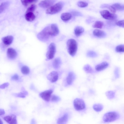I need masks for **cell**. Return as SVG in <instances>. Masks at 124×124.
<instances>
[{
	"mask_svg": "<svg viewBox=\"0 0 124 124\" xmlns=\"http://www.w3.org/2000/svg\"><path fill=\"white\" fill-rule=\"evenodd\" d=\"M58 27L55 24H52L45 27L37 35L38 39L43 42L47 41L50 38L55 36L59 34Z\"/></svg>",
	"mask_w": 124,
	"mask_h": 124,
	"instance_id": "cell-1",
	"label": "cell"
},
{
	"mask_svg": "<svg viewBox=\"0 0 124 124\" xmlns=\"http://www.w3.org/2000/svg\"><path fill=\"white\" fill-rule=\"evenodd\" d=\"M67 47L68 52L72 56L76 54L77 49V44L76 41L73 39H69L67 42Z\"/></svg>",
	"mask_w": 124,
	"mask_h": 124,
	"instance_id": "cell-2",
	"label": "cell"
},
{
	"mask_svg": "<svg viewBox=\"0 0 124 124\" xmlns=\"http://www.w3.org/2000/svg\"><path fill=\"white\" fill-rule=\"evenodd\" d=\"M120 117L119 114L115 111H111L105 113L103 117V120L105 122L114 121L118 119Z\"/></svg>",
	"mask_w": 124,
	"mask_h": 124,
	"instance_id": "cell-3",
	"label": "cell"
},
{
	"mask_svg": "<svg viewBox=\"0 0 124 124\" xmlns=\"http://www.w3.org/2000/svg\"><path fill=\"white\" fill-rule=\"evenodd\" d=\"M63 7V4L62 2H58L47 8L46 10V13L51 15L58 13L61 10Z\"/></svg>",
	"mask_w": 124,
	"mask_h": 124,
	"instance_id": "cell-4",
	"label": "cell"
},
{
	"mask_svg": "<svg viewBox=\"0 0 124 124\" xmlns=\"http://www.w3.org/2000/svg\"><path fill=\"white\" fill-rule=\"evenodd\" d=\"M56 51V47L55 44L52 43L49 45L46 54L47 60L53 59L55 55Z\"/></svg>",
	"mask_w": 124,
	"mask_h": 124,
	"instance_id": "cell-5",
	"label": "cell"
},
{
	"mask_svg": "<svg viewBox=\"0 0 124 124\" xmlns=\"http://www.w3.org/2000/svg\"><path fill=\"white\" fill-rule=\"evenodd\" d=\"M73 104L75 109L77 111L82 110L85 107V105L84 101L79 98H76L74 100Z\"/></svg>",
	"mask_w": 124,
	"mask_h": 124,
	"instance_id": "cell-6",
	"label": "cell"
},
{
	"mask_svg": "<svg viewBox=\"0 0 124 124\" xmlns=\"http://www.w3.org/2000/svg\"><path fill=\"white\" fill-rule=\"evenodd\" d=\"M100 13L104 19L109 20H114L116 19L117 16L115 13L110 12L107 10L101 11Z\"/></svg>",
	"mask_w": 124,
	"mask_h": 124,
	"instance_id": "cell-7",
	"label": "cell"
},
{
	"mask_svg": "<svg viewBox=\"0 0 124 124\" xmlns=\"http://www.w3.org/2000/svg\"><path fill=\"white\" fill-rule=\"evenodd\" d=\"M53 91V90L52 89L46 90L40 93L39 95L44 100L46 101H49L50 100L51 94Z\"/></svg>",
	"mask_w": 124,
	"mask_h": 124,
	"instance_id": "cell-8",
	"label": "cell"
},
{
	"mask_svg": "<svg viewBox=\"0 0 124 124\" xmlns=\"http://www.w3.org/2000/svg\"><path fill=\"white\" fill-rule=\"evenodd\" d=\"M47 79L51 82L54 83L58 80V74L57 71H53L47 75Z\"/></svg>",
	"mask_w": 124,
	"mask_h": 124,
	"instance_id": "cell-9",
	"label": "cell"
},
{
	"mask_svg": "<svg viewBox=\"0 0 124 124\" xmlns=\"http://www.w3.org/2000/svg\"><path fill=\"white\" fill-rule=\"evenodd\" d=\"M55 1V0H42L39 3V5L40 7L42 8H49L53 5Z\"/></svg>",
	"mask_w": 124,
	"mask_h": 124,
	"instance_id": "cell-10",
	"label": "cell"
},
{
	"mask_svg": "<svg viewBox=\"0 0 124 124\" xmlns=\"http://www.w3.org/2000/svg\"><path fill=\"white\" fill-rule=\"evenodd\" d=\"M4 119L9 124H17L16 116L14 115L6 116Z\"/></svg>",
	"mask_w": 124,
	"mask_h": 124,
	"instance_id": "cell-11",
	"label": "cell"
},
{
	"mask_svg": "<svg viewBox=\"0 0 124 124\" xmlns=\"http://www.w3.org/2000/svg\"><path fill=\"white\" fill-rule=\"evenodd\" d=\"M7 55L8 58L11 59H13L17 56V53L14 49L9 48L7 50Z\"/></svg>",
	"mask_w": 124,
	"mask_h": 124,
	"instance_id": "cell-12",
	"label": "cell"
},
{
	"mask_svg": "<svg viewBox=\"0 0 124 124\" xmlns=\"http://www.w3.org/2000/svg\"><path fill=\"white\" fill-rule=\"evenodd\" d=\"M76 78L75 74L72 72H70L66 78V81L67 84L69 85H71L75 79Z\"/></svg>",
	"mask_w": 124,
	"mask_h": 124,
	"instance_id": "cell-13",
	"label": "cell"
},
{
	"mask_svg": "<svg viewBox=\"0 0 124 124\" xmlns=\"http://www.w3.org/2000/svg\"><path fill=\"white\" fill-rule=\"evenodd\" d=\"M13 40V37L11 35L5 36L2 38L3 43L7 46L10 45L12 43Z\"/></svg>",
	"mask_w": 124,
	"mask_h": 124,
	"instance_id": "cell-14",
	"label": "cell"
},
{
	"mask_svg": "<svg viewBox=\"0 0 124 124\" xmlns=\"http://www.w3.org/2000/svg\"><path fill=\"white\" fill-rule=\"evenodd\" d=\"M108 65V63L106 62H103L96 66L95 69L97 71H100L107 68Z\"/></svg>",
	"mask_w": 124,
	"mask_h": 124,
	"instance_id": "cell-15",
	"label": "cell"
},
{
	"mask_svg": "<svg viewBox=\"0 0 124 124\" xmlns=\"http://www.w3.org/2000/svg\"><path fill=\"white\" fill-rule=\"evenodd\" d=\"M68 114L65 113L58 119L57 123L58 124H66L68 121Z\"/></svg>",
	"mask_w": 124,
	"mask_h": 124,
	"instance_id": "cell-16",
	"label": "cell"
},
{
	"mask_svg": "<svg viewBox=\"0 0 124 124\" xmlns=\"http://www.w3.org/2000/svg\"><path fill=\"white\" fill-rule=\"evenodd\" d=\"M93 35L99 38H104L106 36V33L104 31L98 29H95L93 31Z\"/></svg>",
	"mask_w": 124,
	"mask_h": 124,
	"instance_id": "cell-17",
	"label": "cell"
},
{
	"mask_svg": "<svg viewBox=\"0 0 124 124\" xmlns=\"http://www.w3.org/2000/svg\"><path fill=\"white\" fill-rule=\"evenodd\" d=\"M61 63V59L59 58H57L54 60L53 62V67L55 69H58L60 67Z\"/></svg>",
	"mask_w": 124,
	"mask_h": 124,
	"instance_id": "cell-18",
	"label": "cell"
},
{
	"mask_svg": "<svg viewBox=\"0 0 124 124\" xmlns=\"http://www.w3.org/2000/svg\"><path fill=\"white\" fill-rule=\"evenodd\" d=\"M25 17L26 20L29 22L33 21L36 18V16L33 13L31 12L26 13Z\"/></svg>",
	"mask_w": 124,
	"mask_h": 124,
	"instance_id": "cell-19",
	"label": "cell"
},
{
	"mask_svg": "<svg viewBox=\"0 0 124 124\" xmlns=\"http://www.w3.org/2000/svg\"><path fill=\"white\" fill-rule=\"evenodd\" d=\"M72 15L71 14L68 12L62 13L61 15V18L63 21H67L71 18Z\"/></svg>",
	"mask_w": 124,
	"mask_h": 124,
	"instance_id": "cell-20",
	"label": "cell"
},
{
	"mask_svg": "<svg viewBox=\"0 0 124 124\" xmlns=\"http://www.w3.org/2000/svg\"><path fill=\"white\" fill-rule=\"evenodd\" d=\"M84 31V28L81 26H77L74 29L75 34L77 37L80 35Z\"/></svg>",
	"mask_w": 124,
	"mask_h": 124,
	"instance_id": "cell-21",
	"label": "cell"
},
{
	"mask_svg": "<svg viewBox=\"0 0 124 124\" xmlns=\"http://www.w3.org/2000/svg\"><path fill=\"white\" fill-rule=\"evenodd\" d=\"M103 105L101 104H95L93 106V108L94 110L97 112L101 111L103 109Z\"/></svg>",
	"mask_w": 124,
	"mask_h": 124,
	"instance_id": "cell-22",
	"label": "cell"
},
{
	"mask_svg": "<svg viewBox=\"0 0 124 124\" xmlns=\"http://www.w3.org/2000/svg\"><path fill=\"white\" fill-rule=\"evenodd\" d=\"M9 5V3L8 2H2L0 5V13L2 12L6 9Z\"/></svg>",
	"mask_w": 124,
	"mask_h": 124,
	"instance_id": "cell-23",
	"label": "cell"
},
{
	"mask_svg": "<svg viewBox=\"0 0 124 124\" xmlns=\"http://www.w3.org/2000/svg\"><path fill=\"white\" fill-rule=\"evenodd\" d=\"M116 10L119 11H122L124 10V5L119 3H115L113 4L112 6Z\"/></svg>",
	"mask_w": 124,
	"mask_h": 124,
	"instance_id": "cell-24",
	"label": "cell"
},
{
	"mask_svg": "<svg viewBox=\"0 0 124 124\" xmlns=\"http://www.w3.org/2000/svg\"><path fill=\"white\" fill-rule=\"evenodd\" d=\"M104 25L103 22L101 21H96L92 25L93 28L101 29Z\"/></svg>",
	"mask_w": 124,
	"mask_h": 124,
	"instance_id": "cell-25",
	"label": "cell"
},
{
	"mask_svg": "<svg viewBox=\"0 0 124 124\" xmlns=\"http://www.w3.org/2000/svg\"><path fill=\"white\" fill-rule=\"evenodd\" d=\"M83 69L87 73H92L94 72L92 67L88 64L85 65Z\"/></svg>",
	"mask_w": 124,
	"mask_h": 124,
	"instance_id": "cell-26",
	"label": "cell"
},
{
	"mask_svg": "<svg viewBox=\"0 0 124 124\" xmlns=\"http://www.w3.org/2000/svg\"><path fill=\"white\" fill-rule=\"evenodd\" d=\"M105 94L108 99L111 100L114 97L115 92L113 91H109L106 92L105 93Z\"/></svg>",
	"mask_w": 124,
	"mask_h": 124,
	"instance_id": "cell-27",
	"label": "cell"
},
{
	"mask_svg": "<svg viewBox=\"0 0 124 124\" xmlns=\"http://www.w3.org/2000/svg\"><path fill=\"white\" fill-rule=\"evenodd\" d=\"M38 1L36 0H21V1L22 4L26 6L29 5L33 3L36 2Z\"/></svg>",
	"mask_w": 124,
	"mask_h": 124,
	"instance_id": "cell-28",
	"label": "cell"
},
{
	"mask_svg": "<svg viewBox=\"0 0 124 124\" xmlns=\"http://www.w3.org/2000/svg\"><path fill=\"white\" fill-rule=\"evenodd\" d=\"M101 7L107 8L113 13H115L116 11V9L112 6H109L107 4H105L101 5Z\"/></svg>",
	"mask_w": 124,
	"mask_h": 124,
	"instance_id": "cell-29",
	"label": "cell"
},
{
	"mask_svg": "<svg viewBox=\"0 0 124 124\" xmlns=\"http://www.w3.org/2000/svg\"><path fill=\"white\" fill-rule=\"evenodd\" d=\"M22 73L24 75H27L30 72V69L29 67L26 66H24L22 67L21 69Z\"/></svg>",
	"mask_w": 124,
	"mask_h": 124,
	"instance_id": "cell-30",
	"label": "cell"
},
{
	"mask_svg": "<svg viewBox=\"0 0 124 124\" xmlns=\"http://www.w3.org/2000/svg\"><path fill=\"white\" fill-rule=\"evenodd\" d=\"M36 7V5L34 4H32L27 9L26 13L28 12H32L35 11Z\"/></svg>",
	"mask_w": 124,
	"mask_h": 124,
	"instance_id": "cell-31",
	"label": "cell"
},
{
	"mask_svg": "<svg viewBox=\"0 0 124 124\" xmlns=\"http://www.w3.org/2000/svg\"><path fill=\"white\" fill-rule=\"evenodd\" d=\"M116 51L117 52H124V45H120L117 46L116 48Z\"/></svg>",
	"mask_w": 124,
	"mask_h": 124,
	"instance_id": "cell-32",
	"label": "cell"
},
{
	"mask_svg": "<svg viewBox=\"0 0 124 124\" xmlns=\"http://www.w3.org/2000/svg\"><path fill=\"white\" fill-rule=\"evenodd\" d=\"M87 57H95L97 56V54L95 52L93 51H88L87 53Z\"/></svg>",
	"mask_w": 124,
	"mask_h": 124,
	"instance_id": "cell-33",
	"label": "cell"
},
{
	"mask_svg": "<svg viewBox=\"0 0 124 124\" xmlns=\"http://www.w3.org/2000/svg\"><path fill=\"white\" fill-rule=\"evenodd\" d=\"M60 97L57 96L53 95L51 97V100L52 101L54 102H57L60 100Z\"/></svg>",
	"mask_w": 124,
	"mask_h": 124,
	"instance_id": "cell-34",
	"label": "cell"
},
{
	"mask_svg": "<svg viewBox=\"0 0 124 124\" xmlns=\"http://www.w3.org/2000/svg\"><path fill=\"white\" fill-rule=\"evenodd\" d=\"M77 5L80 7L83 8L87 6L88 5V3L86 2L80 1L77 3Z\"/></svg>",
	"mask_w": 124,
	"mask_h": 124,
	"instance_id": "cell-35",
	"label": "cell"
},
{
	"mask_svg": "<svg viewBox=\"0 0 124 124\" xmlns=\"http://www.w3.org/2000/svg\"><path fill=\"white\" fill-rule=\"evenodd\" d=\"M114 74L116 78H117L119 77V70L118 67L116 68L114 70Z\"/></svg>",
	"mask_w": 124,
	"mask_h": 124,
	"instance_id": "cell-36",
	"label": "cell"
},
{
	"mask_svg": "<svg viewBox=\"0 0 124 124\" xmlns=\"http://www.w3.org/2000/svg\"><path fill=\"white\" fill-rule=\"evenodd\" d=\"M116 24L119 27H124V20L119 21L116 22Z\"/></svg>",
	"mask_w": 124,
	"mask_h": 124,
	"instance_id": "cell-37",
	"label": "cell"
},
{
	"mask_svg": "<svg viewBox=\"0 0 124 124\" xmlns=\"http://www.w3.org/2000/svg\"><path fill=\"white\" fill-rule=\"evenodd\" d=\"M15 95L16 97L22 98H24L25 97V95L23 92L16 93L15 94Z\"/></svg>",
	"mask_w": 124,
	"mask_h": 124,
	"instance_id": "cell-38",
	"label": "cell"
},
{
	"mask_svg": "<svg viewBox=\"0 0 124 124\" xmlns=\"http://www.w3.org/2000/svg\"><path fill=\"white\" fill-rule=\"evenodd\" d=\"M9 85L8 83H5L0 85V88L1 89H4L8 86Z\"/></svg>",
	"mask_w": 124,
	"mask_h": 124,
	"instance_id": "cell-39",
	"label": "cell"
},
{
	"mask_svg": "<svg viewBox=\"0 0 124 124\" xmlns=\"http://www.w3.org/2000/svg\"><path fill=\"white\" fill-rule=\"evenodd\" d=\"M19 77L18 75L17 74H15L12 76L11 78L12 80H18Z\"/></svg>",
	"mask_w": 124,
	"mask_h": 124,
	"instance_id": "cell-40",
	"label": "cell"
},
{
	"mask_svg": "<svg viewBox=\"0 0 124 124\" xmlns=\"http://www.w3.org/2000/svg\"><path fill=\"white\" fill-rule=\"evenodd\" d=\"M5 111L4 110L2 109H0V116L5 114Z\"/></svg>",
	"mask_w": 124,
	"mask_h": 124,
	"instance_id": "cell-41",
	"label": "cell"
},
{
	"mask_svg": "<svg viewBox=\"0 0 124 124\" xmlns=\"http://www.w3.org/2000/svg\"><path fill=\"white\" fill-rule=\"evenodd\" d=\"M31 124H36V122L34 119H33L32 120Z\"/></svg>",
	"mask_w": 124,
	"mask_h": 124,
	"instance_id": "cell-42",
	"label": "cell"
},
{
	"mask_svg": "<svg viewBox=\"0 0 124 124\" xmlns=\"http://www.w3.org/2000/svg\"><path fill=\"white\" fill-rule=\"evenodd\" d=\"M0 124H3L2 121V120L0 118Z\"/></svg>",
	"mask_w": 124,
	"mask_h": 124,
	"instance_id": "cell-43",
	"label": "cell"
}]
</instances>
